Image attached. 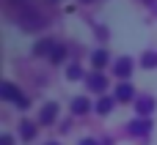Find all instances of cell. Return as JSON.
I'll use <instances>...</instances> for the list:
<instances>
[]
</instances>
